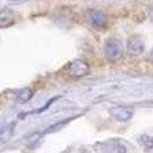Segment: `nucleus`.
I'll return each mask as SVG.
<instances>
[{
	"label": "nucleus",
	"mask_w": 153,
	"mask_h": 153,
	"mask_svg": "<svg viewBox=\"0 0 153 153\" xmlns=\"http://www.w3.org/2000/svg\"><path fill=\"white\" fill-rule=\"evenodd\" d=\"M103 53H105V58L109 62H116L122 58L124 55V46L122 42L117 38H109L106 39L105 46H103Z\"/></svg>",
	"instance_id": "1"
},
{
	"label": "nucleus",
	"mask_w": 153,
	"mask_h": 153,
	"mask_svg": "<svg viewBox=\"0 0 153 153\" xmlns=\"http://www.w3.org/2000/svg\"><path fill=\"white\" fill-rule=\"evenodd\" d=\"M145 50V42L140 35H132L126 42V53L130 56H138Z\"/></svg>",
	"instance_id": "2"
},
{
	"label": "nucleus",
	"mask_w": 153,
	"mask_h": 153,
	"mask_svg": "<svg viewBox=\"0 0 153 153\" xmlns=\"http://www.w3.org/2000/svg\"><path fill=\"white\" fill-rule=\"evenodd\" d=\"M66 71L69 75L74 76V78H82V76L87 75L90 73V66L85 61L81 59H75V61L70 62L66 67Z\"/></svg>",
	"instance_id": "3"
},
{
	"label": "nucleus",
	"mask_w": 153,
	"mask_h": 153,
	"mask_svg": "<svg viewBox=\"0 0 153 153\" xmlns=\"http://www.w3.org/2000/svg\"><path fill=\"white\" fill-rule=\"evenodd\" d=\"M87 18H89L90 23L97 28H105L108 24V16L105 12L100 10H89L87 11Z\"/></svg>",
	"instance_id": "4"
},
{
	"label": "nucleus",
	"mask_w": 153,
	"mask_h": 153,
	"mask_svg": "<svg viewBox=\"0 0 153 153\" xmlns=\"http://www.w3.org/2000/svg\"><path fill=\"white\" fill-rule=\"evenodd\" d=\"M111 116L117 120V121H129L133 117V110L130 108H124V106H116L110 110Z\"/></svg>",
	"instance_id": "5"
},
{
	"label": "nucleus",
	"mask_w": 153,
	"mask_h": 153,
	"mask_svg": "<svg viewBox=\"0 0 153 153\" xmlns=\"http://www.w3.org/2000/svg\"><path fill=\"white\" fill-rule=\"evenodd\" d=\"M15 122H8L0 128V143H8L12 138L13 132H15Z\"/></svg>",
	"instance_id": "6"
},
{
	"label": "nucleus",
	"mask_w": 153,
	"mask_h": 153,
	"mask_svg": "<svg viewBox=\"0 0 153 153\" xmlns=\"http://www.w3.org/2000/svg\"><path fill=\"white\" fill-rule=\"evenodd\" d=\"M15 23V16L12 11L10 10H1L0 11V28H7Z\"/></svg>",
	"instance_id": "7"
},
{
	"label": "nucleus",
	"mask_w": 153,
	"mask_h": 153,
	"mask_svg": "<svg viewBox=\"0 0 153 153\" xmlns=\"http://www.w3.org/2000/svg\"><path fill=\"white\" fill-rule=\"evenodd\" d=\"M32 95H34L32 89H30V87H24V89H22L18 94V102H20V103L28 102V101L32 98Z\"/></svg>",
	"instance_id": "8"
},
{
	"label": "nucleus",
	"mask_w": 153,
	"mask_h": 153,
	"mask_svg": "<svg viewBox=\"0 0 153 153\" xmlns=\"http://www.w3.org/2000/svg\"><path fill=\"white\" fill-rule=\"evenodd\" d=\"M149 58H151V61L153 62V50H152V53H151V56H149Z\"/></svg>",
	"instance_id": "9"
}]
</instances>
